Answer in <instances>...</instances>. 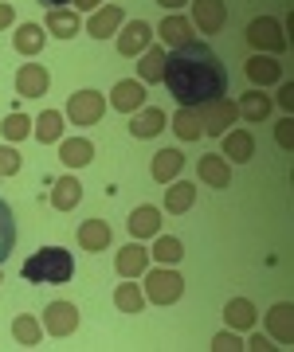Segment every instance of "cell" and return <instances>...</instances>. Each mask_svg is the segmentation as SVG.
I'll return each mask as SVG.
<instances>
[{"label": "cell", "mask_w": 294, "mask_h": 352, "mask_svg": "<svg viewBox=\"0 0 294 352\" xmlns=\"http://www.w3.org/2000/svg\"><path fill=\"white\" fill-rule=\"evenodd\" d=\"M161 82L180 106H204V102L228 94V67L220 63V55L208 43L189 39V43L165 51Z\"/></svg>", "instance_id": "1"}, {"label": "cell", "mask_w": 294, "mask_h": 352, "mask_svg": "<svg viewBox=\"0 0 294 352\" xmlns=\"http://www.w3.org/2000/svg\"><path fill=\"white\" fill-rule=\"evenodd\" d=\"M71 274H75V258L63 247H39L24 263V282H32V286H48V282L63 286V282H71Z\"/></svg>", "instance_id": "2"}, {"label": "cell", "mask_w": 294, "mask_h": 352, "mask_svg": "<svg viewBox=\"0 0 294 352\" xmlns=\"http://www.w3.org/2000/svg\"><path fill=\"white\" fill-rule=\"evenodd\" d=\"M145 298L154 305H173L185 298V278L173 270V266H161V270H145Z\"/></svg>", "instance_id": "3"}, {"label": "cell", "mask_w": 294, "mask_h": 352, "mask_svg": "<svg viewBox=\"0 0 294 352\" xmlns=\"http://www.w3.org/2000/svg\"><path fill=\"white\" fill-rule=\"evenodd\" d=\"M192 110L200 113V129H204L208 138H224L228 126H235V118H240V110H235V102H231L228 94L204 102V106H192Z\"/></svg>", "instance_id": "4"}, {"label": "cell", "mask_w": 294, "mask_h": 352, "mask_svg": "<svg viewBox=\"0 0 294 352\" xmlns=\"http://www.w3.org/2000/svg\"><path fill=\"white\" fill-rule=\"evenodd\" d=\"M247 43L255 51H275V55H282L286 51V32H282L279 20H271V16H255L251 24H247Z\"/></svg>", "instance_id": "5"}, {"label": "cell", "mask_w": 294, "mask_h": 352, "mask_svg": "<svg viewBox=\"0 0 294 352\" xmlns=\"http://www.w3.org/2000/svg\"><path fill=\"white\" fill-rule=\"evenodd\" d=\"M103 113H106V98L98 90H78V94H71V102H67L71 126H94V122H103Z\"/></svg>", "instance_id": "6"}, {"label": "cell", "mask_w": 294, "mask_h": 352, "mask_svg": "<svg viewBox=\"0 0 294 352\" xmlns=\"http://www.w3.org/2000/svg\"><path fill=\"white\" fill-rule=\"evenodd\" d=\"M228 24V8H224V0H192V28H200L208 36H216L224 32Z\"/></svg>", "instance_id": "7"}, {"label": "cell", "mask_w": 294, "mask_h": 352, "mask_svg": "<svg viewBox=\"0 0 294 352\" xmlns=\"http://www.w3.org/2000/svg\"><path fill=\"white\" fill-rule=\"evenodd\" d=\"M52 87V71L43 63H24L16 71V94H24V98H43Z\"/></svg>", "instance_id": "8"}, {"label": "cell", "mask_w": 294, "mask_h": 352, "mask_svg": "<svg viewBox=\"0 0 294 352\" xmlns=\"http://www.w3.org/2000/svg\"><path fill=\"white\" fill-rule=\"evenodd\" d=\"M149 39H154V28L145 24V20H126V24L118 28V51L129 55V59H138L141 51L149 47Z\"/></svg>", "instance_id": "9"}, {"label": "cell", "mask_w": 294, "mask_h": 352, "mask_svg": "<svg viewBox=\"0 0 294 352\" xmlns=\"http://www.w3.org/2000/svg\"><path fill=\"white\" fill-rule=\"evenodd\" d=\"M43 329H48L52 337H71L78 329V309L71 302H52L43 309Z\"/></svg>", "instance_id": "10"}, {"label": "cell", "mask_w": 294, "mask_h": 352, "mask_svg": "<svg viewBox=\"0 0 294 352\" xmlns=\"http://www.w3.org/2000/svg\"><path fill=\"white\" fill-rule=\"evenodd\" d=\"M126 24V12H122V4H103V8H94L87 20V32L94 39H110L118 28Z\"/></svg>", "instance_id": "11"}, {"label": "cell", "mask_w": 294, "mask_h": 352, "mask_svg": "<svg viewBox=\"0 0 294 352\" xmlns=\"http://www.w3.org/2000/svg\"><path fill=\"white\" fill-rule=\"evenodd\" d=\"M165 110L161 106H141V110H134V122H129V133L138 141H149V138H157L161 129H165Z\"/></svg>", "instance_id": "12"}, {"label": "cell", "mask_w": 294, "mask_h": 352, "mask_svg": "<svg viewBox=\"0 0 294 352\" xmlns=\"http://www.w3.org/2000/svg\"><path fill=\"white\" fill-rule=\"evenodd\" d=\"M110 102H114L118 113H134L145 106V82H138V78H122V82H114V90H110Z\"/></svg>", "instance_id": "13"}, {"label": "cell", "mask_w": 294, "mask_h": 352, "mask_svg": "<svg viewBox=\"0 0 294 352\" xmlns=\"http://www.w3.org/2000/svg\"><path fill=\"white\" fill-rule=\"evenodd\" d=\"M243 75L247 82H255V87H275L282 78V67L271 59V55H251L247 63H243Z\"/></svg>", "instance_id": "14"}, {"label": "cell", "mask_w": 294, "mask_h": 352, "mask_svg": "<svg viewBox=\"0 0 294 352\" xmlns=\"http://www.w3.org/2000/svg\"><path fill=\"white\" fill-rule=\"evenodd\" d=\"M110 239H114V231H110L106 219H83L78 223V247L83 251H106Z\"/></svg>", "instance_id": "15"}, {"label": "cell", "mask_w": 294, "mask_h": 352, "mask_svg": "<svg viewBox=\"0 0 294 352\" xmlns=\"http://www.w3.org/2000/svg\"><path fill=\"white\" fill-rule=\"evenodd\" d=\"M78 28H83L78 12H71V8H48L43 32H52L55 39H75V36H78Z\"/></svg>", "instance_id": "16"}, {"label": "cell", "mask_w": 294, "mask_h": 352, "mask_svg": "<svg viewBox=\"0 0 294 352\" xmlns=\"http://www.w3.org/2000/svg\"><path fill=\"white\" fill-rule=\"evenodd\" d=\"M196 176L204 180L208 188H228V184H231V168H228V161H224V157H212V153L196 161Z\"/></svg>", "instance_id": "17"}, {"label": "cell", "mask_w": 294, "mask_h": 352, "mask_svg": "<svg viewBox=\"0 0 294 352\" xmlns=\"http://www.w3.org/2000/svg\"><path fill=\"white\" fill-rule=\"evenodd\" d=\"M157 231H161V212H157L154 204H141V208L129 212V235L134 239H149Z\"/></svg>", "instance_id": "18"}, {"label": "cell", "mask_w": 294, "mask_h": 352, "mask_svg": "<svg viewBox=\"0 0 294 352\" xmlns=\"http://www.w3.org/2000/svg\"><path fill=\"white\" fill-rule=\"evenodd\" d=\"M267 333L279 340V344H291L294 340V309H291V302H279L267 314Z\"/></svg>", "instance_id": "19"}, {"label": "cell", "mask_w": 294, "mask_h": 352, "mask_svg": "<svg viewBox=\"0 0 294 352\" xmlns=\"http://www.w3.org/2000/svg\"><path fill=\"white\" fill-rule=\"evenodd\" d=\"M154 36H161V43H169V47H180V43L192 39V20L169 12L165 20H161V28H154Z\"/></svg>", "instance_id": "20"}, {"label": "cell", "mask_w": 294, "mask_h": 352, "mask_svg": "<svg viewBox=\"0 0 294 352\" xmlns=\"http://www.w3.org/2000/svg\"><path fill=\"white\" fill-rule=\"evenodd\" d=\"M192 204H196V184L192 180H169V188H165V212L180 215V212H189Z\"/></svg>", "instance_id": "21"}, {"label": "cell", "mask_w": 294, "mask_h": 352, "mask_svg": "<svg viewBox=\"0 0 294 352\" xmlns=\"http://www.w3.org/2000/svg\"><path fill=\"white\" fill-rule=\"evenodd\" d=\"M224 321H228V329H235V333H247V329H255L259 314L247 298H231L228 309H224Z\"/></svg>", "instance_id": "22"}, {"label": "cell", "mask_w": 294, "mask_h": 352, "mask_svg": "<svg viewBox=\"0 0 294 352\" xmlns=\"http://www.w3.org/2000/svg\"><path fill=\"white\" fill-rule=\"evenodd\" d=\"M180 168H185V153L180 149H161L154 157V168H149V173H154L157 184H169V180L180 176Z\"/></svg>", "instance_id": "23"}, {"label": "cell", "mask_w": 294, "mask_h": 352, "mask_svg": "<svg viewBox=\"0 0 294 352\" xmlns=\"http://www.w3.org/2000/svg\"><path fill=\"white\" fill-rule=\"evenodd\" d=\"M78 200H83V184H78L75 176H59L52 184V208L55 212H71Z\"/></svg>", "instance_id": "24"}, {"label": "cell", "mask_w": 294, "mask_h": 352, "mask_svg": "<svg viewBox=\"0 0 294 352\" xmlns=\"http://www.w3.org/2000/svg\"><path fill=\"white\" fill-rule=\"evenodd\" d=\"M145 266H149V251L138 247V243H129L118 251V274L122 278H141L145 274Z\"/></svg>", "instance_id": "25"}, {"label": "cell", "mask_w": 294, "mask_h": 352, "mask_svg": "<svg viewBox=\"0 0 294 352\" xmlns=\"http://www.w3.org/2000/svg\"><path fill=\"white\" fill-rule=\"evenodd\" d=\"M161 71H165V47H145L138 55V82H161Z\"/></svg>", "instance_id": "26"}, {"label": "cell", "mask_w": 294, "mask_h": 352, "mask_svg": "<svg viewBox=\"0 0 294 352\" xmlns=\"http://www.w3.org/2000/svg\"><path fill=\"white\" fill-rule=\"evenodd\" d=\"M224 157L228 161H240L247 164L255 157V138L247 133V129H235V133H224Z\"/></svg>", "instance_id": "27"}, {"label": "cell", "mask_w": 294, "mask_h": 352, "mask_svg": "<svg viewBox=\"0 0 294 352\" xmlns=\"http://www.w3.org/2000/svg\"><path fill=\"white\" fill-rule=\"evenodd\" d=\"M59 161H63L67 168H83V164L94 161V145H90L87 138H67L63 145H59Z\"/></svg>", "instance_id": "28"}, {"label": "cell", "mask_w": 294, "mask_h": 352, "mask_svg": "<svg viewBox=\"0 0 294 352\" xmlns=\"http://www.w3.org/2000/svg\"><path fill=\"white\" fill-rule=\"evenodd\" d=\"M43 43H48L43 24H20V32H12V47L20 51V55H39Z\"/></svg>", "instance_id": "29"}, {"label": "cell", "mask_w": 294, "mask_h": 352, "mask_svg": "<svg viewBox=\"0 0 294 352\" xmlns=\"http://www.w3.org/2000/svg\"><path fill=\"white\" fill-rule=\"evenodd\" d=\"M235 110H240V118H247V122H267L271 118V94H259V90H251V94H240V102H235Z\"/></svg>", "instance_id": "30"}, {"label": "cell", "mask_w": 294, "mask_h": 352, "mask_svg": "<svg viewBox=\"0 0 294 352\" xmlns=\"http://www.w3.org/2000/svg\"><path fill=\"white\" fill-rule=\"evenodd\" d=\"M173 129H177L180 141H200V138H204V129H200V113L192 110V106H180V110H177Z\"/></svg>", "instance_id": "31"}, {"label": "cell", "mask_w": 294, "mask_h": 352, "mask_svg": "<svg viewBox=\"0 0 294 352\" xmlns=\"http://www.w3.org/2000/svg\"><path fill=\"white\" fill-rule=\"evenodd\" d=\"M43 145H52V141H63V113H55V110H43L36 118V129H32Z\"/></svg>", "instance_id": "32"}, {"label": "cell", "mask_w": 294, "mask_h": 352, "mask_svg": "<svg viewBox=\"0 0 294 352\" xmlns=\"http://www.w3.org/2000/svg\"><path fill=\"white\" fill-rule=\"evenodd\" d=\"M114 305L122 314H141V309H145V294H141L138 282H122V286L114 289Z\"/></svg>", "instance_id": "33"}, {"label": "cell", "mask_w": 294, "mask_h": 352, "mask_svg": "<svg viewBox=\"0 0 294 352\" xmlns=\"http://www.w3.org/2000/svg\"><path fill=\"white\" fill-rule=\"evenodd\" d=\"M12 247H16V215L8 204L0 200V263L12 254Z\"/></svg>", "instance_id": "34"}, {"label": "cell", "mask_w": 294, "mask_h": 352, "mask_svg": "<svg viewBox=\"0 0 294 352\" xmlns=\"http://www.w3.org/2000/svg\"><path fill=\"white\" fill-rule=\"evenodd\" d=\"M157 258V263H165V266H173V263H180V254H185V247H180V239L177 235H161L157 231V243H154V251H149Z\"/></svg>", "instance_id": "35"}, {"label": "cell", "mask_w": 294, "mask_h": 352, "mask_svg": "<svg viewBox=\"0 0 294 352\" xmlns=\"http://www.w3.org/2000/svg\"><path fill=\"white\" fill-rule=\"evenodd\" d=\"M12 337L20 340L24 349H36V344H39V337H43V329H39V321H36V317H24V314H20V317L12 321Z\"/></svg>", "instance_id": "36"}, {"label": "cell", "mask_w": 294, "mask_h": 352, "mask_svg": "<svg viewBox=\"0 0 294 352\" xmlns=\"http://www.w3.org/2000/svg\"><path fill=\"white\" fill-rule=\"evenodd\" d=\"M0 129H4V138L8 141H24L28 133H32V118H28V113H8Z\"/></svg>", "instance_id": "37"}, {"label": "cell", "mask_w": 294, "mask_h": 352, "mask_svg": "<svg viewBox=\"0 0 294 352\" xmlns=\"http://www.w3.org/2000/svg\"><path fill=\"white\" fill-rule=\"evenodd\" d=\"M235 349H243V340H240V333H235V329H228V333H216V337H212V352H235Z\"/></svg>", "instance_id": "38"}, {"label": "cell", "mask_w": 294, "mask_h": 352, "mask_svg": "<svg viewBox=\"0 0 294 352\" xmlns=\"http://www.w3.org/2000/svg\"><path fill=\"white\" fill-rule=\"evenodd\" d=\"M16 173H20V153L4 145L0 149V176H16Z\"/></svg>", "instance_id": "39"}, {"label": "cell", "mask_w": 294, "mask_h": 352, "mask_svg": "<svg viewBox=\"0 0 294 352\" xmlns=\"http://www.w3.org/2000/svg\"><path fill=\"white\" fill-rule=\"evenodd\" d=\"M275 138H279V145H282V149H294V122H291V118H282V122H279V129H275Z\"/></svg>", "instance_id": "40"}, {"label": "cell", "mask_w": 294, "mask_h": 352, "mask_svg": "<svg viewBox=\"0 0 294 352\" xmlns=\"http://www.w3.org/2000/svg\"><path fill=\"white\" fill-rule=\"evenodd\" d=\"M275 98H279V106H282V110L291 113V110H294V82H282V87H279V94H275Z\"/></svg>", "instance_id": "41"}, {"label": "cell", "mask_w": 294, "mask_h": 352, "mask_svg": "<svg viewBox=\"0 0 294 352\" xmlns=\"http://www.w3.org/2000/svg\"><path fill=\"white\" fill-rule=\"evenodd\" d=\"M12 20H16V8H12V4H0V32H4V28H12Z\"/></svg>", "instance_id": "42"}, {"label": "cell", "mask_w": 294, "mask_h": 352, "mask_svg": "<svg viewBox=\"0 0 294 352\" xmlns=\"http://www.w3.org/2000/svg\"><path fill=\"white\" fill-rule=\"evenodd\" d=\"M247 349H255V352H271L275 344H271V337H251V340H247Z\"/></svg>", "instance_id": "43"}, {"label": "cell", "mask_w": 294, "mask_h": 352, "mask_svg": "<svg viewBox=\"0 0 294 352\" xmlns=\"http://www.w3.org/2000/svg\"><path fill=\"white\" fill-rule=\"evenodd\" d=\"M78 12H94V8H103V0H75Z\"/></svg>", "instance_id": "44"}, {"label": "cell", "mask_w": 294, "mask_h": 352, "mask_svg": "<svg viewBox=\"0 0 294 352\" xmlns=\"http://www.w3.org/2000/svg\"><path fill=\"white\" fill-rule=\"evenodd\" d=\"M157 4H161V8H169V12H173V8H185L189 0H157Z\"/></svg>", "instance_id": "45"}, {"label": "cell", "mask_w": 294, "mask_h": 352, "mask_svg": "<svg viewBox=\"0 0 294 352\" xmlns=\"http://www.w3.org/2000/svg\"><path fill=\"white\" fill-rule=\"evenodd\" d=\"M39 4H43V8H63L67 0H39Z\"/></svg>", "instance_id": "46"}]
</instances>
